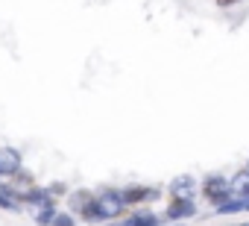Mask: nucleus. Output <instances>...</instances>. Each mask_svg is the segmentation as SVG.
I'll return each mask as SVG.
<instances>
[{
  "instance_id": "9b49d317",
  "label": "nucleus",
  "mask_w": 249,
  "mask_h": 226,
  "mask_svg": "<svg viewBox=\"0 0 249 226\" xmlns=\"http://www.w3.org/2000/svg\"><path fill=\"white\" fill-rule=\"evenodd\" d=\"M44 191H47V197L59 206V200H68V194H71V188H68V182H50V185H44Z\"/></svg>"
},
{
  "instance_id": "dca6fc26",
  "label": "nucleus",
  "mask_w": 249,
  "mask_h": 226,
  "mask_svg": "<svg viewBox=\"0 0 249 226\" xmlns=\"http://www.w3.org/2000/svg\"><path fill=\"white\" fill-rule=\"evenodd\" d=\"M246 211H249V197H246Z\"/></svg>"
},
{
  "instance_id": "f03ea898",
  "label": "nucleus",
  "mask_w": 249,
  "mask_h": 226,
  "mask_svg": "<svg viewBox=\"0 0 249 226\" xmlns=\"http://www.w3.org/2000/svg\"><path fill=\"white\" fill-rule=\"evenodd\" d=\"M126 214V203H123L120 188H100L97 191V217L100 223H111Z\"/></svg>"
},
{
  "instance_id": "39448f33",
  "label": "nucleus",
  "mask_w": 249,
  "mask_h": 226,
  "mask_svg": "<svg viewBox=\"0 0 249 226\" xmlns=\"http://www.w3.org/2000/svg\"><path fill=\"white\" fill-rule=\"evenodd\" d=\"M199 214V206L196 200H182V197H167V206H164V223H188L191 217Z\"/></svg>"
},
{
  "instance_id": "423d86ee",
  "label": "nucleus",
  "mask_w": 249,
  "mask_h": 226,
  "mask_svg": "<svg viewBox=\"0 0 249 226\" xmlns=\"http://www.w3.org/2000/svg\"><path fill=\"white\" fill-rule=\"evenodd\" d=\"M3 182H6V191H9V194H12V197L18 200V203H21V200H24L27 194H33V191L38 188L36 176H33V173H30L27 168H21L18 173H12V176H9V179H3Z\"/></svg>"
},
{
  "instance_id": "f8f14e48",
  "label": "nucleus",
  "mask_w": 249,
  "mask_h": 226,
  "mask_svg": "<svg viewBox=\"0 0 249 226\" xmlns=\"http://www.w3.org/2000/svg\"><path fill=\"white\" fill-rule=\"evenodd\" d=\"M50 226H76V217H73V214H71V211H62V208H59V211H56V217H53V223H50Z\"/></svg>"
},
{
  "instance_id": "f257e3e1",
  "label": "nucleus",
  "mask_w": 249,
  "mask_h": 226,
  "mask_svg": "<svg viewBox=\"0 0 249 226\" xmlns=\"http://www.w3.org/2000/svg\"><path fill=\"white\" fill-rule=\"evenodd\" d=\"M68 211L76 217V220H82V223H100V217H97V191H91V188H76V191H71L68 194Z\"/></svg>"
},
{
  "instance_id": "6e6552de",
  "label": "nucleus",
  "mask_w": 249,
  "mask_h": 226,
  "mask_svg": "<svg viewBox=\"0 0 249 226\" xmlns=\"http://www.w3.org/2000/svg\"><path fill=\"white\" fill-rule=\"evenodd\" d=\"M167 194L170 197H182V200H196L199 194V179L194 173H179L167 182Z\"/></svg>"
},
{
  "instance_id": "4468645a",
  "label": "nucleus",
  "mask_w": 249,
  "mask_h": 226,
  "mask_svg": "<svg viewBox=\"0 0 249 226\" xmlns=\"http://www.w3.org/2000/svg\"><path fill=\"white\" fill-rule=\"evenodd\" d=\"M164 226H185V223H164Z\"/></svg>"
},
{
  "instance_id": "0eeeda50",
  "label": "nucleus",
  "mask_w": 249,
  "mask_h": 226,
  "mask_svg": "<svg viewBox=\"0 0 249 226\" xmlns=\"http://www.w3.org/2000/svg\"><path fill=\"white\" fill-rule=\"evenodd\" d=\"M106 226H164V217L144 206V208H132L123 220H111Z\"/></svg>"
},
{
  "instance_id": "2eb2a0df",
  "label": "nucleus",
  "mask_w": 249,
  "mask_h": 226,
  "mask_svg": "<svg viewBox=\"0 0 249 226\" xmlns=\"http://www.w3.org/2000/svg\"><path fill=\"white\" fill-rule=\"evenodd\" d=\"M3 188H6V185H3V179H0V191H3Z\"/></svg>"
},
{
  "instance_id": "9d476101",
  "label": "nucleus",
  "mask_w": 249,
  "mask_h": 226,
  "mask_svg": "<svg viewBox=\"0 0 249 226\" xmlns=\"http://www.w3.org/2000/svg\"><path fill=\"white\" fill-rule=\"evenodd\" d=\"M229 185H231V194H237V197H249V168L237 170V173L229 179Z\"/></svg>"
},
{
  "instance_id": "20e7f679",
  "label": "nucleus",
  "mask_w": 249,
  "mask_h": 226,
  "mask_svg": "<svg viewBox=\"0 0 249 226\" xmlns=\"http://www.w3.org/2000/svg\"><path fill=\"white\" fill-rule=\"evenodd\" d=\"M120 194H123L126 208H144L147 203L161 200L164 188H159V185H126V188H120Z\"/></svg>"
},
{
  "instance_id": "f3484780",
  "label": "nucleus",
  "mask_w": 249,
  "mask_h": 226,
  "mask_svg": "<svg viewBox=\"0 0 249 226\" xmlns=\"http://www.w3.org/2000/svg\"><path fill=\"white\" fill-rule=\"evenodd\" d=\"M246 168H249V162H246Z\"/></svg>"
},
{
  "instance_id": "7ed1b4c3",
  "label": "nucleus",
  "mask_w": 249,
  "mask_h": 226,
  "mask_svg": "<svg viewBox=\"0 0 249 226\" xmlns=\"http://www.w3.org/2000/svg\"><path fill=\"white\" fill-rule=\"evenodd\" d=\"M199 197L217 208L220 203H226L231 197V185H229V179L223 173H208V176L199 179Z\"/></svg>"
},
{
  "instance_id": "ddd939ff",
  "label": "nucleus",
  "mask_w": 249,
  "mask_h": 226,
  "mask_svg": "<svg viewBox=\"0 0 249 226\" xmlns=\"http://www.w3.org/2000/svg\"><path fill=\"white\" fill-rule=\"evenodd\" d=\"M234 3H240V0H217L220 9H229V6H234Z\"/></svg>"
},
{
  "instance_id": "1a4fd4ad",
  "label": "nucleus",
  "mask_w": 249,
  "mask_h": 226,
  "mask_svg": "<svg viewBox=\"0 0 249 226\" xmlns=\"http://www.w3.org/2000/svg\"><path fill=\"white\" fill-rule=\"evenodd\" d=\"M24 168V156L15 147H0V179H9Z\"/></svg>"
}]
</instances>
